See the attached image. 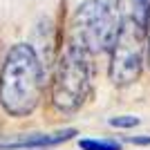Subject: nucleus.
I'll return each instance as SVG.
<instances>
[{"mask_svg": "<svg viewBox=\"0 0 150 150\" xmlns=\"http://www.w3.org/2000/svg\"><path fill=\"white\" fill-rule=\"evenodd\" d=\"M117 18L112 9L101 0H85L76 7L72 18V40L79 43L90 54H103L112 50L117 34H119Z\"/></svg>", "mask_w": 150, "mask_h": 150, "instance_id": "nucleus-4", "label": "nucleus"}, {"mask_svg": "<svg viewBox=\"0 0 150 150\" xmlns=\"http://www.w3.org/2000/svg\"><path fill=\"white\" fill-rule=\"evenodd\" d=\"M108 123L112 125V128H134V125L141 123V119L132 117V114H121V117H110Z\"/></svg>", "mask_w": 150, "mask_h": 150, "instance_id": "nucleus-8", "label": "nucleus"}, {"mask_svg": "<svg viewBox=\"0 0 150 150\" xmlns=\"http://www.w3.org/2000/svg\"><path fill=\"white\" fill-rule=\"evenodd\" d=\"M43 63L29 43L9 47L0 69V105L11 117H27L43 99Z\"/></svg>", "mask_w": 150, "mask_h": 150, "instance_id": "nucleus-1", "label": "nucleus"}, {"mask_svg": "<svg viewBox=\"0 0 150 150\" xmlns=\"http://www.w3.org/2000/svg\"><path fill=\"white\" fill-rule=\"evenodd\" d=\"M146 38H148V67H150V20L146 25Z\"/></svg>", "mask_w": 150, "mask_h": 150, "instance_id": "nucleus-10", "label": "nucleus"}, {"mask_svg": "<svg viewBox=\"0 0 150 150\" xmlns=\"http://www.w3.org/2000/svg\"><path fill=\"white\" fill-rule=\"evenodd\" d=\"M79 148L81 150H121V144L112 141V139H81Z\"/></svg>", "mask_w": 150, "mask_h": 150, "instance_id": "nucleus-6", "label": "nucleus"}, {"mask_svg": "<svg viewBox=\"0 0 150 150\" xmlns=\"http://www.w3.org/2000/svg\"><path fill=\"white\" fill-rule=\"evenodd\" d=\"M132 18L141 23V25H148L150 20V0H132Z\"/></svg>", "mask_w": 150, "mask_h": 150, "instance_id": "nucleus-7", "label": "nucleus"}, {"mask_svg": "<svg viewBox=\"0 0 150 150\" xmlns=\"http://www.w3.org/2000/svg\"><path fill=\"white\" fill-rule=\"evenodd\" d=\"M85 47L67 40L61 58L56 63L54 81H52V105L63 114H74L85 103L92 90V63Z\"/></svg>", "mask_w": 150, "mask_h": 150, "instance_id": "nucleus-2", "label": "nucleus"}, {"mask_svg": "<svg viewBox=\"0 0 150 150\" xmlns=\"http://www.w3.org/2000/svg\"><path fill=\"white\" fill-rule=\"evenodd\" d=\"M130 144H137V146H150V134L148 137H128Z\"/></svg>", "mask_w": 150, "mask_h": 150, "instance_id": "nucleus-9", "label": "nucleus"}, {"mask_svg": "<svg viewBox=\"0 0 150 150\" xmlns=\"http://www.w3.org/2000/svg\"><path fill=\"white\" fill-rule=\"evenodd\" d=\"M110 81L114 85H130L141 76L144 63H148L146 27L132 18H125L119 27L117 40L110 50Z\"/></svg>", "mask_w": 150, "mask_h": 150, "instance_id": "nucleus-3", "label": "nucleus"}, {"mask_svg": "<svg viewBox=\"0 0 150 150\" xmlns=\"http://www.w3.org/2000/svg\"><path fill=\"white\" fill-rule=\"evenodd\" d=\"M76 130H56V132H29L13 139H0V150H47L74 139Z\"/></svg>", "mask_w": 150, "mask_h": 150, "instance_id": "nucleus-5", "label": "nucleus"}]
</instances>
